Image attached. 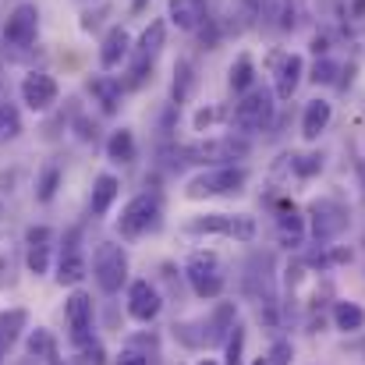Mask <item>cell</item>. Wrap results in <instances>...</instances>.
I'll list each match as a JSON object with an SVG mask.
<instances>
[{
  "label": "cell",
  "instance_id": "obj_43",
  "mask_svg": "<svg viewBox=\"0 0 365 365\" xmlns=\"http://www.w3.org/2000/svg\"><path fill=\"white\" fill-rule=\"evenodd\" d=\"M46 359H50V365H61V359H57V351H53V348H50V355H46Z\"/></svg>",
  "mask_w": 365,
  "mask_h": 365
},
{
  "label": "cell",
  "instance_id": "obj_3",
  "mask_svg": "<svg viewBox=\"0 0 365 365\" xmlns=\"http://www.w3.org/2000/svg\"><path fill=\"white\" fill-rule=\"evenodd\" d=\"M181 156H188L192 163L227 167V163L248 156V142H245V138H235V135H217V138H206V142H195V145L181 149Z\"/></svg>",
  "mask_w": 365,
  "mask_h": 365
},
{
  "label": "cell",
  "instance_id": "obj_5",
  "mask_svg": "<svg viewBox=\"0 0 365 365\" xmlns=\"http://www.w3.org/2000/svg\"><path fill=\"white\" fill-rule=\"evenodd\" d=\"M188 235H224L235 242H252L255 220L248 213H206V217L188 220Z\"/></svg>",
  "mask_w": 365,
  "mask_h": 365
},
{
  "label": "cell",
  "instance_id": "obj_14",
  "mask_svg": "<svg viewBox=\"0 0 365 365\" xmlns=\"http://www.w3.org/2000/svg\"><path fill=\"white\" fill-rule=\"evenodd\" d=\"M50 248H53V231L50 227H29L25 231V259L36 277L50 269Z\"/></svg>",
  "mask_w": 365,
  "mask_h": 365
},
{
  "label": "cell",
  "instance_id": "obj_15",
  "mask_svg": "<svg viewBox=\"0 0 365 365\" xmlns=\"http://www.w3.org/2000/svg\"><path fill=\"white\" fill-rule=\"evenodd\" d=\"M167 18H170L181 32H195V29L206 25L210 4H206V0H167Z\"/></svg>",
  "mask_w": 365,
  "mask_h": 365
},
{
  "label": "cell",
  "instance_id": "obj_44",
  "mask_svg": "<svg viewBox=\"0 0 365 365\" xmlns=\"http://www.w3.org/2000/svg\"><path fill=\"white\" fill-rule=\"evenodd\" d=\"M131 7H135V11H142V7H145V0H131Z\"/></svg>",
  "mask_w": 365,
  "mask_h": 365
},
{
  "label": "cell",
  "instance_id": "obj_45",
  "mask_svg": "<svg viewBox=\"0 0 365 365\" xmlns=\"http://www.w3.org/2000/svg\"><path fill=\"white\" fill-rule=\"evenodd\" d=\"M199 365H217V362H213V359H202V362H199Z\"/></svg>",
  "mask_w": 365,
  "mask_h": 365
},
{
  "label": "cell",
  "instance_id": "obj_6",
  "mask_svg": "<svg viewBox=\"0 0 365 365\" xmlns=\"http://www.w3.org/2000/svg\"><path fill=\"white\" fill-rule=\"evenodd\" d=\"M93 277H96V284H100L103 294H118L121 291L124 280H128V255H124L121 245L103 242L96 248V255H93Z\"/></svg>",
  "mask_w": 365,
  "mask_h": 365
},
{
  "label": "cell",
  "instance_id": "obj_1",
  "mask_svg": "<svg viewBox=\"0 0 365 365\" xmlns=\"http://www.w3.org/2000/svg\"><path fill=\"white\" fill-rule=\"evenodd\" d=\"M248 181L242 167L227 163V167H213L206 174H195L188 185H185V195L188 199H213V195H238Z\"/></svg>",
  "mask_w": 365,
  "mask_h": 365
},
{
  "label": "cell",
  "instance_id": "obj_28",
  "mask_svg": "<svg viewBox=\"0 0 365 365\" xmlns=\"http://www.w3.org/2000/svg\"><path fill=\"white\" fill-rule=\"evenodd\" d=\"M163 39H167L163 21H149V29L142 32V39H138V46H135V53H142V57H156V53L163 50Z\"/></svg>",
  "mask_w": 365,
  "mask_h": 365
},
{
  "label": "cell",
  "instance_id": "obj_18",
  "mask_svg": "<svg viewBox=\"0 0 365 365\" xmlns=\"http://www.w3.org/2000/svg\"><path fill=\"white\" fill-rule=\"evenodd\" d=\"M334 118V107L327 103V100H312L309 107H305V114H302V135L312 142V138H319L323 131H327V124Z\"/></svg>",
  "mask_w": 365,
  "mask_h": 365
},
{
  "label": "cell",
  "instance_id": "obj_47",
  "mask_svg": "<svg viewBox=\"0 0 365 365\" xmlns=\"http://www.w3.org/2000/svg\"><path fill=\"white\" fill-rule=\"evenodd\" d=\"M362 178H365V167H362Z\"/></svg>",
  "mask_w": 365,
  "mask_h": 365
},
{
  "label": "cell",
  "instance_id": "obj_13",
  "mask_svg": "<svg viewBox=\"0 0 365 365\" xmlns=\"http://www.w3.org/2000/svg\"><path fill=\"white\" fill-rule=\"evenodd\" d=\"M68 327H71V341H75L78 348L93 341V334H89V327H93V298H89V294L75 291V294L68 298Z\"/></svg>",
  "mask_w": 365,
  "mask_h": 365
},
{
  "label": "cell",
  "instance_id": "obj_34",
  "mask_svg": "<svg viewBox=\"0 0 365 365\" xmlns=\"http://www.w3.org/2000/svg\"><path fill=\"white\" fill-rule=\"evenodd\" d=\"M242 348H245V330L235 323V330L227 337V362L224 365H242Z\"/></svg>",
  "mask_w": 365,
  "mask_h": 365
},
{
  "label": "cell",
  "instance_id": "obj_21",
  "mask_svg": "<svg viewBox=\"0 0 365 365\" xmlns=\"http://www.w3.org/2000/svg\"><path fill=\"white\" fill-rule=\"evenodd\" d=\"M89 93L100 100L103 114H118V107H121V82H114L110 75H100V78L89 82Z\"/></svg>",
  "mask_w": 365,
  "mask_h": 365
},
{
  "label": "cell",
  "instance_id": "obj_9",
  "mask_svg": "<svg viewBox=\"0 0 365 365\" xmlns=\"http://www.w3.org/2000/svg\"><path fill=\"white\" fill-rule=\"evenodd\" d=\"M82 277H86L82 235H78V231H71V235L64 238V248H61V262H57V284H61V287H75Z\"/></svg>",
  "mask_w": 365,
  "mask_h": 365
},
{
  "label": "cell",
  "instance_id": "obj_35",
  "mask_svg": "<svg viewBox=\"0 0 365 365\" xmlns=\"http://www.w3.org/2000/svg\"><path fill=\"white\" fill-rule=\"evenodd\" d=\"M103 362H107V355H103V348H100L96 341H89V344H82V348H78L75 365H103Z\"/></svg>",
  "mask_w": 365,
  "mask_h": 365
},
{
  "label": "cell",
  "instance_id": "obj_29",
  "mask_svg": "<svg viewBox=\"0 0 365 365\" xmlns=\"http://www.w3.org/2000/svg\"><path fill=\"white\" fill-rule=\"evenodd\" d=\"M192 86H195V68H192V61H178V64H174V103H185L188 93H192Z\"/></svg>",
  "mask_w": 365,
  "mask_h": 365
},
{
  "label": "cell",
  "instance_id": "obj_20",
  "mask_svg": "<svg viewBox=\"0 0 365 365\" xmlns=\"http://www.w3.org/2000/svg\"><path fill=\"white\" fill-rule=\"evenodd\" d=\"M25 323H29V312H25V309H7V312H0V359H4L7 348L21 337Z\"/></svg>",
  "mask_w": 365,
  "mask_h": 365
},
{
  "label": "cell",
  "instance_id": "obj_19",
  "mask_svg": "<svg viewBox=\"0 0 365 365\" xmlns=\"http://www.w3.org/2000/svg\"><path fill=\"white\" fill-rule=\"evenodd\" d=\"M128 50H131V39H128V32L118 25V29H110V32H107V39H103L100 64H103V68H118L124 57H128Z\"/></svg>",
  "mask_w": 365,
  "mask_h": 365
},
{
  "label": "cell",
  "instance_id": "obj_36",
  "mask_svg": "<svg viewBox=\"0 0 365 365\" xmlns=\"http://www.w3.org/2000/svg\"><path fill=\"white\" fill-rule=\"evenodd\" d=\"M298 25V7H294V0H280V11H277V29H294Z\"/></svg>",
  "mask_w": 365,
  "mask_h": 365
},
{
  "label": "cell",
  "instance_id": "obj_4",
  "mask_svg": "<svg viewBox=\"0 0 365 365\" xmlns=\"http://www.w3.org/2000/svg\"><path fill=\"white\" fill-rule=\"evenodd\" d=\"M160 195L156 192H142L135 195L128 206L121 210V220H118V231L121 238H142L145 231H153L160 224Z\"/></svg>",
  "mask_w": 365,
  "mask_h": 365
},
{
  "label": "cell",
  "instance_id": "obj_25",
  "mask_svg": "<svg viewBox=\"0 0 365 365\" xmlns=\"http://www.w3.org/2000/svg\"><path fill=\"white\" fill-rule=\"evenodd\" d=\"M231 89L235 93H248V89H255V64H252V57L242 53L235 64H231Z\"/></svg>",
  "mask_w": 365,
  "mask_h": 365
},
{
  "label": "cell",
  "instance_id": "obj_30",
  "mask_svg": "<svg viewBox=\"0 0 365 365\" xmlns=\"http://www.w3.org/2000/svg\"><path fill=\"white\" fill-rule=\"evenodd\" d=\"M18 131H21L18 110H14L11 103H4V107H0V142H4V138H18Z\"/></svg>",
  "mask_w": 365,
  "mask_h": 365
},
{
  "label": "cell",
  "instance_id": "obj_2",
  "mask_svg": "<svg viewBox=\"0 0 365 365\" xmlns=\"http://www.w3.org/2000/svg\"><path fill=\"white\" fill-rule=\"evenodd\" d=\"M185 277H188L192 291H195L199 298H206V302L220 298V294H224V284H227L224 266H220V259H217L213 252H195V255L185 262Z\"/></svg>",
  "mask_w": 365,
  "mask_h": 365
},
{
  "label": "cell",
  "instance_id": "obj_26",
  "mask_svg": "<svg viewBox=\"0 0 365 365\" xmlns=\"http://www.w3.org/2000/svg\"><path fill=\"white\" fill-rule=\"evenodd\" d=\"M107 156L114 160V163H131L135 160V135L131 131H114L110 135V142H107Z\"/></svg>",
  "mask_w": 365,
  "mask_h": 365
},
{
  "label": "cell",
  "instance_id": "obj_24",
  "mask_svg": "<svg viewBox=\"0 0 365 365\" xmlns=\"http://www.w3.org/2000/svg\"><path fill=\"white\" fill-rule=\"evenodd\" d=\"M118 178L114 174H100L96 178V185H93V213L96 217H103L110 206H114V199H118Z\"/></svg>",
  "mask_w": 365,
  "mask_h": 365
},
{
  "label": "cell",
  "instance_id": "obj_8",
  "mask_svg": "<svg viewBox=\"0 0 365 365\" xmlns=\"http://www.w3.org/2000/svg\"><path fill=\"white\" fill-rule=\"evenodd\" d=\"M273 96L266 89H248L242 96V103L235 107V128L238 131H266L273 124Z\"/></svg>",
  "mask_w": 365,
  "mask_h": 365
},
{
  "label": "cell",
  "instance_id": "obj_10",
  "mask_svg": "<svg viewBox=\"0 0 365 365\" xmlns=\"http://www.w3.org/2000/svg\"><path fill=\"white\" fill-rule=\"evenodd\" d=\"M269 68H273V82H277V100H291L298 82H302V57L298 53H273L269 57Z\"/></svg>",
  "mask_w": 365,
  "mask_h": 365
},
{
  "label": "cell",
  "instance_id": "obj_17",
  "mask_svg": "<svg viewBox=\"0 0 365 365\" xmlns=\"http://www.w3.org/2000/svg\"><path fill=\"white\" fill-rule=\"evenodd\" d=\"M277 238H280V245H287V248H298L302 245V238H305V217L294 206H284L277 213Z\"/></svg>",
  "mask_w": 365,
  "mask_h": 365
},
{
  "label": "cell",
  "instance_id": "obj_41",
  "mask_svg": "<svg viewBox=\"0 0 365 365\" xmlns=\"http://www.w3.org/2000/svg\"><path fill=\"white\" fill-rule=\"evenodd\" d=\"M118 365H149V359L138 355V351H124L121 359H118Z\"/></svg>",
  "mask_w": 365,
  "mask_h": 365
},
{
  "label": "cell",
  "instance_id": "obj_39",
  "mask_svg": "<svg viewBox=\"0 0 365 365\" xmlns=\"http://www.w3.org/2000/svg\"><path fill=\"white\" fill-rule=\"evenodd\" d=\"M50 334L46 330H36L32 337H29V355H50Z\"/></svg>",
  "mask_w": 365,
  "mask_h": 365
},
{
  "label": "cell",
  "instance_id": "obj_12",
  "mask_svg": "<svg viewBox=\"0 0 365 365\" xmlns=\"http://www.w3.org/2000/svg\"><path fill=\"white\" fill-rule=\"evenodd\" d=\"M36 29H39V11H36L32 4H21V7H14V14L7 18L4 43H11V46H32V43H36Z\"/></svg>",
  "mask_w": 365,
  "mask_h": 365
},
{
  "label": "cell",
  "instance_id": "obj_32",
  "mask_svg": "<svg viewBox=\"0 0 365 365\" xmlns=\"http://www.w3.org/2000/svg\"><path fill=\"white\" fill-rule=\"evenodd\" d=\"M57 181H61V170H57V167H46V170H43V178H39V185H36V188H39V192H36V199H39V202H50V199H53V192H57Z\"/></svg>",
  "mask_w": 365,
  "mask_h": 365
},
{
  "label": "cell",
  "instance_id": "obj_16",
  "mask_svg": "<svg viewBox=\"0 0 365 365\" xmlns=\"http://www.w3.org/2000/svg\"><path fill=\"white\" fill-rule=\"evenodd\" d=\"M21 100H25L32 110H50L53 100H57V82H53L50 75H43V71H32V75H25V82H21Z\"/></svg>",
  "mask_w": 365,
  "mask_h": 365
},
{
  "label": "cell",
  "instance_id": "obj_33",
  "mask_svg": "<svg viewBox=\"0 0 365 365\" xmlns=\"http://www.w3.org/2000/svg\"><path fill=\"white\" fill-rule=\"evenodd\" d=\"M291 170L298 178H312L323 170V156H291Z\"/></svg>",
  "mask_w": 365,
  "mask_h": 365
},
{
  "label": "cell",
  "instance_id": "obj_40",
  "mask_svg": "<svg viewBox=\"0 0 365 365\" xmlns=\"http://www.w3.org/2000/svg\"><path fill=\"white\" fill-rule=\"evenodd\" d=\"M217 118H224V114H220V110H213V107H210V110H199V114H195V128L202 131V128H210Z\"/></svg>",
  "mask_w": 365,
  "mask_h": 365
},
{
  "label": "cell",
  "instance_id": "obj_37",
  "mask_svg": "<svg viewBox=\"0 0 365 365\" xmlns=\"http://www.w3.org/2000/svg\"><path fill=\"white\" fill-rule=\"evenodd\" d=\"M291 359H294V348H291L287 341H273V348H269L266 362L269 365H291Z\"/></svg>",
  "mask_w": 365,
  "mask_h": 365
},
{
  "label": "cell",
  "instance_id": "obj_31",
  "mask_svg": "<svg viewBox=\"0 0 365 365\" xmlns=\"http://www.w3.org/2000/svg\"><path fill=\"white\" fill-rule=\"evenodd\" d=\"M312 18H341V0H302Z\"/></svg>",
  "mask_w": 365,
  "mask_h": 365
},
{
  "label": "cell",
  "instance_id": "obj_27",
  "mask_svg": "<svg viewBox=\"0 0 365 365\" xmlns=\"http://www.w3.org/2000/svg\"><path fill=\"white\" fill-rule=\"evenodd\" d=\"M238 11L248 21H273L280 11V0H238Z\"/></svg>",
  "mask_w": 365,
  "mask_h": 365
},
{
  "label": "cell",
  "instance_id": "obj_38",
  "mask_svg": "<svg viewBox=\"0 0 365 365\" xmlns=\"http://www.w3.org/2000/svg\"><path fill=\"white\" fill-rule=\"evenodd\" d=\"M334 75H337V64H334L330 57H323V61H316V68H312V75H309V78H312L316 86H319V82L327 86V82H334Z\"/></svg>",
  "mask_w": 365,
  "mask_h": 365
},
{
  "label": "cell",
  "instance_id": "obj_42",
  "mask_svg": "<svg viewBox=\"0 0 365 365\" xmlns=\"http://www.w3.org/2000/svg\"><path fill=\"white\" fill-rule=\"evenodd\" d=\"M355 14H359V18L365 14V0H355Z\"/></svg>",
  "mask_w": 365,
  "mask_h": 365
},
{
  "label": "cell",
  "instance_id": "obj_7",
  "mask_svg": "<svg viewBox=\"0 0 365 365\" xmlns=\"http://www.w3.org/2000/svg\"><path fill=\"white\" fill-rule=\"evenodd\" d=\"M309 227H312V238L319 245L341 238V231L348 227V206L337 202V199H316L309 206Z\"/></svg>",
  "mask_w": 365,
  "mask_h": 365
},
{
  "label": "cell",
  "instance_id": "obj_23",
  "mask_svg": "<svg viewBox=\"0 0 365 365\" xmlns=\"http://www.w3.org/2000/svg\"><path fill=\"white\" fill-rule=\"evenodd\" d=\"M334 323L341 334H359L365 327V309L359 302H337L334 305Z\"/></svg>",
  "mask_w": 365,
  "mask_h": 365
},
{
  "label": "cell",
  "instance_id": "obj_46",
  "mask_svg": "<svg viewBox=\"0 0 365 365\" xmlns=\"http://www.w3.org/2000/svg\"><path fill=\"white\" fill-rule=\"evenodd\" d=\"M252 365H269V362H266V359H255V362H252Z\"/></svg>",
  "mask_w": 365,
  "mask_h": 365
},
{
  "label": "cell",
  "instance_id": "obj_11",
  "mask_svg": "<svg viewBox=\"0 0 365 365\" xmlns=\"http://www.w3.org/2000/svg\"><path fill=\"white\" fill-rule=\"evenodd\" d=\"M163 302H160V291L149 284V280H135L128 287V316L138 319V323H153L160 316Z\"/></svg>",
  "mask_w": 365,
  "mask_h": 365
},
{
  "label": "cell",
  "instance_id": "obj_22",
  "mask_svg": "<svg viewBox=\"0 0 365 365\" xmlns=\"http://www.w3.org/2000/svg\"><path fill=\"white\" fill-rule=\"evenodd\" d=\"M18 245L11 242L7 235H0V291L18 284Z\"/></svg>",
  "mask_w": 365,
  "mask_h": 365
}]
</instances>
